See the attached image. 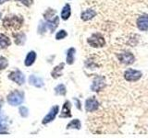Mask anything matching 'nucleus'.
Here are the masks:
<instances>
[{
    "mask_svg": "<svg viewBox=\"0 0 148 138\" xmlns=\"http://www.w3.org/2000/svg\"><path fill=\"white\" fill-rule=\"evenodd\" d=\"M23 20L18 16H7L4 18L3 24L4 27L8 30H17L22 26Z\"/></svg>",
    "mask_w": 148,
    "mask_h": 138,
    "instance_id": "nucleus-1",
    "label": "nucleus"
},
{
    "mask_svg": "<svg viewBox=\"0 0 148 138\" xmlns=\"http://www.w3.org/2000/svg\"><path fill=\"white\" fill-rule=\"evenodd\" d=\"M7 99H8V102L11 106L21 105L23 102V100H24V93L18 90L12 91L11 93L8 94Z\"/></svg>",
    "mask_w": 148,
    "mask_h": 138,
    "instance_id": "nucleus-2",
    "label": "nucleus"
},
{
    "mask_svg": "<svg viewBox=\"0 0 148 138\" xmlns=\"http://www.w3.org/2000/svg\"><path fill=\"white\" fill-rule=\"evenodd\" d=\"M87 43L94 48H102L106 45V41L104 37L99 33L92 34L90 38H88Z\"/></svg>",
    "mask_w": 148,
    "mask_h": 138,
    "instance_id": "nucleus-3",
    "label": "nucleus"
},
{
    "mask_svg": "<svg viewBox=\"0 0 148 138\" xmlns=\"http://www.w3.org/2000/svg\"><path fill=\"white\" fill-rule=\"evenodd\" d=\"M143 74L141 71L134 70V69H128V70L124 73L125 79L129 82H135L138 81L142 77Z\"/></svg>",
    "mask_w": 148,
    "mask_h": 138,
    "instance_id": "nucleus-4",
    "label": "nucleus"
},
{
    "mask_svg": "<svg viewBox=\"0 0 148 138\" xmlns=\"http://www.w3.org/2000/svg\"><path fill=\"white\" fill-rule=\"evenodd\" d=\"M8 78L10 80H12L13 82L17 83L18 85H23L25 83V76H24V74L21 73L20 70L11 72L10 74H9Z\"/></svg>",
    "mask_w": 148,
    "mask_h": 138,
    "instance_id": "nucleus-5",
    "label": "nucleus"
},
{
    "mask_svg": "<svg viewBox=\"0 0 148 138\" xmlns=\"http://www.w3.org/2000/svg\"><path fill=\"white\" fill-rule=\"evenodd\" d=\"M106 86V80L105 77L103 76H96L94 81H92V84L91 86V89L92 91H100L101 89H103Z\"/></svg>",
    "mask_w": 148,
    "mask_h": 138,
    "instance_id": "nucleus-6",
    "label": "nucleus"
},
{
    "mask_svg": "<svg viewBox=\"0 0 148 138\" xmlns=\"http://www.w3.org/2000/svg\"><path fill=\"white\" fill-rule=\"evenodd\" d=\"M99 107V102L97 101V99L95 97H92V98L88 99L85 102V110L88 112H95V110L98 109Z\"/></svg>",
    "mask_w": 148,
    "mask_h": 138,
    "instance_id": "nucleus-7",
    "label": "nucleus"
},
{
    "mask_svg": "<svg viewBox=\"0 0 148 138\" xmlns=\"http://www.w3.org/2000/svg\"><path fill=\"white\" fill-rule=\"evenodd\" d=\"M58 106H54L50 109L49 112L46 114V116L43 119V121H42V123L43 124H46V123H49L50 122H52L53 120H55L56 116L58 115Z\"/></svg>",
    "mask_w": 148,
    "mask_h": 138,
    "instance_id": "nucleus-8",
    "label": "nucleus"
},
{
    "mask_svg": "<svg viewBox=\"0 0 148 138\" xmlns=\"http://www.w3.org/2000/svg\"><path fill=\"white\" fill-rule=\"evenodd\" d=\"M119 60L124 64H132L135 61V57L132 53H122L118 55Z\"/></svg>",
    "mask_w": 148,
    "mask_h": 138,
    "instance_id": "nucleus-9",
    "label": "nucleus"
},
{
    "mask_svg": "<svg viewBox=\"0 0 148 138\" xmlns=\"http://www.w3.org/2000/svg\"><path fill=\"white\" fill-rule=\"evenodd\" d=\"M137 27L140 30L146 31L148 30V15L143 14L137 20Z\"/></svg>",
    "mask_w": 148,
    "mask_h": 138,
    "instance_id": "nucleus-10",
    "label": "nucleus"
},
{
    "mask_svg": "<svg viewBox=\"0 0 148 138\" xmlns=\"http://www.w3.org/2000/svg\"><path fill=\"white\" fill-rule=\"evenodd\" d=\"M71 104L69 101L67 100L63 105V108H62L61 113H60L59 117L60 118H71Z\"/></svg>",
    "mask_w": 148,
    "mask_h": 138,
    "instance_id": "nucleus-11",
    "label": "nucleus"
},
{
    "mask_svg": "<svg viewBox=\"0 0 148 138\" xmlns=\"http://www.w3.org/2000/svg\"><path fill=\"white\" fill-rule=\"evenodd\" d=\"M58 23H59L58 17L55 16L53 18H51V20H46L45 25H46V28H48V29L53 32L56 29H57V27L58 26Z\"/></svg>",
    "mask_w": 148,
    "mask_h": 138,
    "instance_id": "nucleus-12",
    "label": "nucleus"
},
{
    "mask_svg": "<svg viewBox=\"0 0 148 138\" xmlns=\"http://www.w3.org/2000/svg\"><path fill=\"white\" fill-rule=\"evenodd\" d=\"M29 83L32 86H34L36 87H42L44 85H45V83H44V80L42 79L41 77H38V76H35L34 75H32L30 76L29 77Z\"/></svg>",
    "mask_w": 148,
    "mask_h": 138,
    "instance_id": "nucleus-13",
    "label": "nucleus"
},
{
    "mask_svg": "<svg viewBox=\"0 0 148 138\" xmlns=\"http://www.w3.org/2000/svg\"><path fill=\"white\" fill-rule=\"evenodd\" d=\"M95 15H96V12L94 10V9H87V10L83 11L81 14V18L83 21H88V20H92V18H95Z\"/></svg>",
    "mask_w": 148,
    "mask_h": 138,
    "instance_id": "nucleus-14",
    "label": "nucleus"
},
{
    "mask_svg": "<svg viewBox=\"0 0 148 138\" xmlns=\"http://www.w3.org/2000/svg\"><path fill=\"white\" fill-rule=\"evenodd\" d=\"M36 59V53L35 52H34V51H31V52L28 53L27 56L25 58V66H31L32 64L34 63Z\"/></svg>",
    "mask_w": 148,
    "mask_h": 138,
    "instance_id": "nucleus-15",
    "label": "nucleus"
},
{
    "mask_svg": "<svg viewBox=\"0 0 148 138\" xmlns=\"http://www.w3.org/2000/svg\"><path fill=\"white\" fill-rule=\"evenodd\" d=\"M64 66H65V64L61 63L53 69V71L51 72V75H52L54 78H58L62 75V70L64 69Z\"/></svg>",
    "mask_w": 148,
    "mask_h": 138,
    "instance_id": "nucleus-16",
    "label": "nucleus"
},
{
    "mask_svg": "<svg viewBox=\"0 0 148 138\" xmlns=\"http://www.w3.org/2000/svg\"><path fill=\"white\" fill-rule=\"evenodd\" d=\"M71 6L69 4H66L64 6V7L62 8V11H61V18L63 20H67L71 17Z\"/></svg>",
    "mask_w": 148,
    "mask_h": 138,
    "instance_id": "nucleus-17",
    "label": "nucleus"
},
{
    "mask_svg": "<svg viewBox=\"0 0 148 138\" xmlns=\"http://www.w3.org/2000/svg\"><path fill=\"white\" fill-rule=\"evenodd\" d=\"M10 45V40L8 36L0 33V49H5Z\"/></svg>",
    "mask_w": 148,
    "mask_h": 138,
    "instance_id": "nucleus-18",
    "label": "nucleus"
},
{
    "mask_svg": "<svg viewBox=\"0 0 148 138\" xmlns=\"http://www.w3.org/2000/svg\"><path fill=\"white\" fill-rule=\"evenodd\" d=\"M76 50L74 48H69L67 52V64H72L74 63V55H75Z\"/></svg>",
    "mask_w": 148,
    "mask_h": 138,
    "instance_id": "nucleus-19",
    "label": "nucleus"
},
{
    "mask_svg": "<svg viewBox=\"0 0 148 138\" xmlns=\"http://www.w3.org/2000/svg\"><path fill=\"white\" fill-rule=\"evenodd\" d=\"M14 38H15V43L18 45H21L25 43L26 41V36L24 33H17L14 34Z\"/></svg>",
    "mask_w": 148,
    "mask_h": 138,
    "instance_id": "nucleus-20",
    "label": "nucleus"
},
{
    "mask_svg": "<svg viewBox=\"0 0 148 138\" xmlns=\"http://www.w3.org/2000/svg\"><path fill=\"white\" fill-rule=\"evenodd\" d=\"M67 129H77V130H80L81 129L80 120H78V119L72 120V121L67 125Z\"/></svg>",
    "mask_w": 148,
    "mask_h": 138,
    "instance_id": "nucleus-21",
    "label": "nucleus"
},
{
    "mask_svg": "<svg viewBox=\"0 0 148 138\" xmlns=\"http://www.w3.org/2000/svg\"><path fill=\"white\" fill-rule=\"evenodd\" d=\"M55 92L57 95H62V96L66 95V92H67L66 87H65L63 84H60L55 87Z\"/></svg>",
    "mask_w": 148,
    "mask_h": 138,
    "instance_id": "nucleus-22",
    "label": "nucleus"
},
{
    "mask_svg": "<svg viewBox=\"0 0 148 138\" xmlns=\"http://www.w3.org/2000/svg\"><path fill=\"white\" fill-rule=\"evenodd\" d=\"M7 127H8L7 119L5 118L4 116H0V133H5Z\"/></svg>",
    "mask_w": 148,
    "mask_h": 138,
    "instance_id": "nucleus-23",
    "label": "nucleus"
},
{
    "mask_svg": "<svg viewBox=\"0 0 148 138\" xmlns=\"http://www.w3.org/2000/svg\"><path fill=\"white\" fill-rule=\"evenodd\" d=\"M67 35H68V33L66 32V30H59L57 34H56V39H57V40H62L64 38H66Z\"/></svg>",
    "mask_w": 148,
    "mask_h": 138,
    "instance_id": "nucleus-24",
    "label": "nucleus"
},
{
    "mask_svg": "<svg viewBox=\"0 0 148 138\" xmlns=\"http://www.w3.org/2000/svg\"><path fill=\"white\" fill-rule=\"evenodd\" d=\"M8 66V60L4 57H0V70H3V69H5Z\"/></svg>",
    "mask_w": 148,
    "mask_h": 138,
    "instance_id": "nucleus-25",
    "label": "nucleus"
},
{
    "mask_svg": "<svg viewBox=\"0 0 148 138\" xmlns=\"http://www.w3.org/2000/svg\"><path fill=\"white\" fill-rule=\"evenodd\" d=\"M20 114L21 115L22 117H27L28 114H29V110H28V109L26 107H21L20 108Z\"/></svg>",
    "mask_w": 148,
    "mask_h": 138,
    "instance_id": "nucleus-26",
    "label": "nucleus"
},
{
    "mask_svg": "<svg viewBox=\"0 0 148 138\" xmlns=\"http://www.w3.org/2000/svg\"><path fill=\"white\" fill-rule=\"evenodd\" d=\"M18 1L21 2L23 5H25L26 7H30L32 4V2H34V0H18Z\"/></svg>",
    "mask_w": 148,
    "mask_h": 138,
    "instance_id": "nucleus-27",
    "label": "nucleus"
},
{
    "mask_svg": "<svg viewBox=\"0 0 148 138\" xmlns=\"http://www.w3.org/2000/svg\"><path fill=\"white\" fill-rule=\"evenodd\" d=\"M6 1H8V0H0V4H3V3H5Z\"/></svg>",
    "mask_w": 148,
    "mask_h": 138,
    "instance_id": "nucleus-28",
    "label": "nucleus"
},
{
    "mask_svg": "<svg viewBox=\"0 0 148 138\" xmlns=\"http://www.w3.org/2000/svg\"><path fill=\"white\" fill-rule=\"evenodd\" d=\"M1 107H2V102L0 101V110H1Z\"/></svg>",
    "mask_w": 148,
    "mask_h": 138,
    "instance_id": "nucleus-29",
    "label": "nucleus"
},
{
    "mask_svg": "<svg viewBox=\"0 0 148 138\" xmlns=\"http://www.w3.org/2000/svg\"><path fill=\"white\" fill-rule=\"evenodd\" d=\"M0 16H1V13H0Z\"/></svg>",
    "mask_w": 148,
    "mask_h": 138,
    "instance_id": "nucleus-30",
    "label": "nucleus"
}]
</instances>
